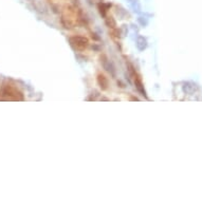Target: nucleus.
<instances>
[{
	"label": "nucleus",
	"instance_id": "f257e3e1",
	"mask_svg": "<svg viewBox=\"0 0 202 202\" xmlns=\"http://www.w3.org/2000/svg\"><path fill=\"white\" fill-rule=\"evenodd\" d=\"M71 44L77 50H84L88 46V39L83 36H74L71 38Z\"/></svg>",
	"mask_w": 202,
	"mask_h": 202
},
{
	"label": "nucleus",
	"instance_id": "f03ea898",
	"mask_svg": "<svg viewBox=\"0 0 202 202\" xmlns=\"http://www.w3.org/2000/svg\"><path fill=\"white\" fill-rule=\"evenodd\" d=\"M97 80H98V84L101 85V88L102 89H107L108 87V80L107 78H106L103 74H100L97 77Z\"/></svg>",
	"mask_w": 202,
	"mask_h": 202
}]
</instances>
